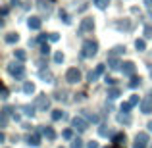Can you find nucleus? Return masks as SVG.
<instances>
[{
	"label": "nucleus",
	"instance_id": "obj_26",
	"mask_svg": "<svg viewBox=\"0 0 152 148\" xmlns=\"http://www.w3.org/2000/svg\"><path fill=\"white\" fill-rule=\"evenodd\" d=\"M135 48H137L139 52H142V50H145V48H146V42H145V41H142V39H139V41H137V42H135Z\"/></svg>",
	"mask_w": 152,
	"mask_h": 148
},
{
	"label": "nucleus",
	"instance_id": "obj_2",
	"mask_svg": "<svg viewBox=\"0 0 152 148\" xmlns=\"http://www.w3.org/2000/svg\"><path fill=\"white\" fill-rule=\"evenodd\" d=\"M8 73L15 79H21L23 75H25V67L21 66V62H12L10 66H8Z\"/></svg>",
	"mask_w": 152,
	"mask_h": 148
},
{
	"label": "nucleus",
	"instance_id": "obj_32",
	"mask_svg": "<svg viewBox=\"0 0 152 148\" xmlns=\"http://www.w3.org/2000/svg\"><path fill=\"white\" fill-rule=\"evenodd\" d=\"M118 29H125V31H129V29H131V23H129V21H123V23H118Z\"/></svg>",
	"mask_w": 152,
	"mask_h": 148
},
{
	"label": "nucleus",
	"instance_id": "obj_5",
	"mask_svg": "<svg viewBox=\"0 0 152 148\" xmlns=\"http://www.w3.org/2000/svg\"><path fill=\"white\" fill-rule=\"evenodd\" d=\"M35 106L39 108V110H42V112H46L50 108V98L46 96V94H39L37 100H35Z\"/></svg>",
	"mask_w": 152,
	"mask_h": 148
},
{
	"label": "nucleus",
	"instance_id": "obj_10",
	"mask_svg": "<svg viewBox=\"0 0 152 148\" xmlns=\"http://www.w3.org/2000/svg\"><path fill=\"white\" fill-rule=\"evenodd\" d=\"M141 112H142V114H150V112H152V96L145 98L141 102Z\"/></svg>",
	"mask_w": 152,
	"mask_h": 148
},
{
	"label": "nucleus",
	"instance_id": "obj_16",
	"mask_svg": "<svg viewBox=\"0 0 152 148\" xmlns=\"http://www.w3.org/2000/svg\"><path fill=\"white\" fill-rule=\"evenodd\" d=\"M39 77H41L45 83H50L52 81V73H50L48 69H41V71H39Z\"/></svg>",
	"mask_w": 152,
	"mask_h": 148
},
{
	"label": "nucleus",
	"instance_id": "obj_20",
	"mask_svg": "<svg viewBox=\"0 0 152 148\" xmlns=\"http://www.w3.org/2000/svg\"><path fill=\"white\" fill-rule=\"evenodd\" d=\"M35 108H37L35 104H33V106L25 104V106H21V110H23V114H25V115H33V114H35Z\"/></svg>",
	"mask_w": 152,
	"mask_h": 148
},
{
	"label": "nucleus",
	"instance_id": "obj_35",
	"mask_svg": "<svg viewBox=\"0 0 152 148\" xmlns=\"http://www.w3.org/2000/svg\"><path fill=\"white\" fill-rule=\"evenodd\" d=\"M108 125H100V129H98V133H100V137H106L108 133H110V129H106Z\"/></svg>",
	"mask_w": 152,
	"mask_h": 148
},
{
	"label": "nucleus",
	"instance_id": "obj_17",
	"mask_svg": "<svg viewBox=\"0 0 152 148\" xmlns=\"http://www.w3.org/2000/svg\"><path fill=\"white\" fill-rule=\"evenodd\" d=\"M119 94H121V90H119L118 87H112V89H108V98H110V100H115Z\"/></svg>",
	"mask_w": 152,
	"mask_h": 148
},
{
	"label": "nucleus",
	"instance_id": "obj_45",
	"mask_svg": "<svg viewBox=\"0 0 152 148\" xmlns=\"http://www.w3.org/2000/svg\"><path fill=\"white\" fill-rule=\"evenodd\" d=\"M145 6L146 8H152V0H145Z\"/></svg>",
	"mask_w": 152,
	"mask_h": 148
},
{
	"label": "nucleus",
	"instance_id": "obj_9",
	"mask_svg": "<svg viewBox=\"0 0 152 148\" xmlns=\"http://www.w3.org/2000/svg\"><path fill=\"white\" fill-rule=\"evenodd\" d=\"M104 69H106V66H104V63H100V66H96V69H94V71H91V73H89V81H91V83H93V81H96V79H98V77H100V75L104 73Z\"/></svg>",
	"mask_w": 152,
	"mask_h": 148
},
{
	"label": "nucleus",
	"instance_id": "obj_43",
	"mask_svg": "<svg viewBox=\"0 0 152 148\" xmlns=\"http://www.w3.org/2000/svg\"><path fill=\"white\" fill-rule=\"evenodd\" d=\"M8 94H10V93H8V89H6V87H4V89H2V98L6 100V98H8Z\"/></svg>",
	"mask_w": 152,
	"mask_h": 148
},
{
	"label": "nucleus",
	"instance_id": "obj_4",
	"mask_svg": "<svg viewBox=\"0 0 152 148\" xmlns=\"http://www.w3.org/2000/svg\"><path fill=\"white\" fill-rule=\"evenodd\" d=\"M66 81L67 83H79L81 81V71L77 69V67H69L66 73Z\"/></svg>",
	"mask_w": 152,
	"mask_h": 148
},
{
	"label": "nucleus",
	"instance_id": "obj_11",
	"mask_svg": "<svg viewBox=\"0 0 152 148\" xmlns=\"http://www.w3.org/2000/svg\"><path fill=\"white\" fill-rule=\"evenodd\" d=\"M37 6H39V10H41L42 14H46V15H48V14H50V10H52V4L48 2V0H39Z\"/></svg>",
	"mask_w": 152,
	"mask_h": 148
},
{
	"label": "nucleus",
	"instance_id": "obj_6",
	"mask_svg": "<svg viewBox=\"0 0 152 148\" xmlns=\"http://www.w3.org/2000/svg\"><path fill=\"white\" fill-rule=\"evenodd\" d=\"M146 142H148V135L146 133H139L137 137H135L133 148H146Z\"/></svg>",
	"mask_w": 152,
	"mask_h": 148
},
{
	"label": "nucleus",
	"instance_id": "obj_27",
	"mask_svg": "<svg viewBox=\"0 0 152 148\" xmlns=\"http://www.w3.org/2000/svg\"><path fill=\"white\" fill-rule=\"evenodd\" d=\"M94 4H96V8H100V10H104V8H108L110 0H94Z\"/></svg>",
	"mask_w": 152,
	"mask_h": 148
},
{
	"label": "nucleus",
	"instance_id": "obj_41",
	"mask_svg": "<svg viewBox=\"0 0 152 148\" xmlns=\"http://www.w3.org/2000/svg\"><path fill=\"white\" fill-rule=\"evenodd\" d=\"M58 39H60V35H56V33H50V39H48V41L56 42V41H58Z\"/></svg>",
	"mask_w": 152,
	"mask_h": 148
},
{
	"label": "nucleus",
	"instance_id": "obj_33",
	"mask_svg": "<svg viewBox=\"0 0 152 148\" xmlns=\"http://www.w3.org/2000/svg\"><path fill=\"white\" fill-rule=\"evenodd\" d=\"M54 62L56 63H62L64 62V54H62V52H56V54H54Z\"/></svg>",
	"mask_w": 152,
	"mask_h": 148
},
{
	"label": "nucleus",
	"instance_id": "obj_42",
	"mask_svg": "<svg viewBox=\"0 0 152 148\" xmlns=\"http://www.w3.org/2000/svg\"><path fill=\"white\" fill-rule=\"evenodd\" d=\"M46 39H50V35H41V37H39V42H45Z\"/></svg>",
	"mask_w": 152,
	"mask_h": 148
},
{
	"label": "nucleus",
	"instance_id": "obj_38",
	"mask_svg": "<svg viewBox=\"0 0 152 148\" xmlns=\"http://www.w3.org/2000/svg\"><path fill=\"white\" fill-rule=\"evenodd\" d=\"M8 125V115L2 114V117H0V127H6Z\"/></svg>",
	"mask_w": 152,
	"mask_h": 148
},
{
	"label": "nucleus",
	"instance_id": "obj_40",
	"mask_svg": "<svg viewBox=\"0 0 152 148\" xmlns=\"http://www.w3.org/2000/svg\"><path fill=\"white\" fill-rule=\"evenodd\" d=\"M104 81H106V85H110V87H114V85H115V79H112V77H106Z\"/></svg>",
	"mask_w": 152,
	"mask_h": 148
},
{
	"label": "nucleus",
	"instance_id": "obj_22",
	"mask_svg": "<svg viewBox=\"0 0 152 148\" xmlns=\"http://www.w3.org/2000/svg\"><path fill=\"white\" fill-rule=\"evenodd\" d=\"M118 121L123 123V125H129V123H131V117H129L127 114H119V115H118Z\"/></svg>",
	"mask_w": 152,
	"mask_h": 148
},
{
	"label": "nucleus",
	"instance_id": "obj_15",
	"mask_svg": "<svg viewBox=\"0 0 152 148\" xmlns=\"http://www.w3.org/2000/svg\"><path fill=\"white\" fill-rule=\"evenodd\" d=\"M27 144H29V146H39V144H41V139H39V133H33V135H29V139H27Z\"/></svg>",
	"mask_w": 152,
	"mask_h": 148
},
{
	"label": "nucleus",
	"instance_id": "obj_18",
	"mask_svg": "<svg viewBox=\"0 0 152 148\" xmlns=\"http://www.w3.org/2000/svg\"><path fill=\"white\" fill-rule=\"evenodd\" d=\"M121 52H125V48H123V46H114V48L108 52V58H115V56H119Z\"/></svg>",
	"mask_w": 152,
	"mask_h": 148
},
{
	"label": "nucleus",
	"instance_id": "obj_28",
	"mask_svg": "<svg viewBox=\"0 0 152 148\" xmlns=\"http://www.w3.org/2000/svg\"><path fill=\"white\" fill-rule=\"evenodd\" d=\"M139 85H141V79H139V77H131V81H129V87H131V89H137Z\"/></svg>",
	"mask_w": 152,
	"mask_h": 148
},
{
	"label": "nucleus",
	"instance_id": "obj_12",
	"mask_svg": "<svg viewBox=\"0 0 152 148\" xmlns=\"http://www.w3.org/2000/svg\"><path fill=\"white\" fill-rule=\"evenodd\" d=\"M27 25H29V29H41V25H42V21H41V17H29L27 19Z\"/></svg>",
	"mask_w": 152,
	"mask_h": 148
},
{
	"label": "nucleus",
	"instance_id": "obj_44",
	"mask_svg": "<svg viewBox=\"0 0 152 148\" xmlns=\"http://www.w3.org/2000/svg\"><path fill=\"white\" fill-rule=\"evenodd\" d=\"M87 148H98V142H89V144H87Z\"/></svg>",
	"mask_w": 152,
	"mask_h": 148
},
{
	"label": "nucleus",
	"instance_id": "obj_14",
	"mask_svg": "<svg viewBox=\"0 0 152 148\" xmlns=\"http://www.w3.org/2000/svg\"><path fill=\"white\" fill-rule=\"evenodd\" d=\"M41 133L45 135V137L48 139V141H54V139H56V131L52 129V127H42V129H41Z\"/></svg>",
	"mask_w": 152,
	"mask_h": 148
},
{
	"label": "nucleus",
	"instance_id": "obj_3",
	"mask_svg": "<svg viewBox=\"0 0 152 148\" xmlns=\"http://www.w3.org/2000/svg\"><path fill=\"white\" fill-rule=\"evenodd\" d=\"M71 125H73V129H77L79 133H83V131H87V127H89V121L83 119L81 115H75V117L71 119Z\"/></svg>",
	"mask_w": 152,
	"mask_h": 148
},
{
	"label": "nucleus",
	"instance_id": "obj_21",
	"mask_svg": "<svg viewBox=\"0 0 152 148\" xmlns=\"http://www.w3.org/2000/svg\"><path fill=\"white\" fill-rule=\"evenodd\" d=\"M23 93H25V94H33V93H35V85L27 81L25 85H23Z\"/></svg>",
	"mask_w": 152,
	"mask_h": 148
},
{
	"label": "nucleus",
	"instance_id": "obj_8",
	"mask_svg": "<svg viewBox=\"0 0 152 148\" xmlns=\"http://www.w3.org/2000/svg\"><path fill=\"white\" fill-rule=\"evenodd\" d=\"M121 71H123V75H127V77H133L135 75V63L133 62H123Z\"/></svg>",
	"mask_w": 152,
	"mask_h": 148
},
{
	"label": "nucleus",
	"instance_id": "obj_24",
	"mask_svg": "<svg viewBox=\"0 0 152 148\" xmlns=\"http://www.w3.org/2000/svg\"><path fill=\"white\" fill-rule=\"evenodd\" d=\"M15 58H18V62H23L27 58V52L25 50H15Z\"/></svg>",
	"mask_w": 152,
	"mask_h": 148
},
{
	"label": "nucleus",
	"instance_id": "obj_25",
	"mask_svg": "<svg viewBox=\"0 0 152 148\" xmlns=\"http://www.w3.org/2000/svg\"><path fill=\"white\" fill-rule=\"evenodd\" d=\"M62 117H64V112L62 110H54V112H52V119H54V121H60Z\"/></svg>",
	"mask_w": 152,
	"mask_h": 148
},
{
	"label": "nucleus",
	"instance_id": "obj_31",
	"mask_svg": "<svg viewBox=\"0 0 152 148\" xmlns=\"http://www.w3.org/2000/svg\"><path fill=\"white\" fill-rule=\"evenodd\" d=\"M71 148H83V141L81 139H73L71 141Z\"/></svg>",
	"mask_w": 152,
	"mask_h": 148
},
{
	"label": "nucleus",
	"instance_id": "obj_23",
	"mask_svg": "<svg viewBox=\"0 0 152 148\" xmlns=\"http://www.w3.org/2000/svg\"><path fill=\"white\" fill-rule=\"evenodd\" d=\"M114 142H115V146H121V142H125V135H123V133H118L114 137Z\"/></svg>",
	"mask_w": 152,
	"mask_h": 148
},
{
	"label": "nucleus",
	"instance_id": "obj_46",
	"mask_svg": "<svg viewBox=\"0 0 152 148\" xmlns=\"http://www.w3.org/2000/svg\"><path fill=\"white\" fill-rule=\"evenodd\" d=\"M10 4H12V6H18V4H19V0H12Z\"/></svg>",
	"mask_w": 152,
	"mask_h": 148
},
{
	"label": "nucleus",
	"instance_id": "obj_37",
	"mask_svg": "<svg viewBox=\"0 0 152 148\" xmlns=\"http://www.w3.org/2000/svg\"><path fill=\"white\" fill-rule=\"evenodd\" d=\"M145 37L146 39L152 37V25H145Z\"/></svg>",
	"mask_w": 152,
	"mask_h": 148
},
{
	"label": "nucleus",
	"instance_id": "obj_13",
	"mask_svg": "<svg viewBox=\"0 0 152 148\" xmlns=\"http://www.w3.org/2000/svg\"><path fill=\"white\" fill-rule=\"evenodd\" d=\"M121 66H123V63L119 62L118 58H108V67H110V69L118 71V69H121Z\"/></svg>",
	"mask_w": 152,
	"mask_h": 148
},
{
	"label": "nucleus",
	"instance_id": "obj_36",
	"mask_svg": "<svg viewBox=\"0 0 152 148\" xmlns=\"http://www.w3.org/2000/svg\"><path fill=\"white\" fill-rule=\"evenodd\" d=\"M131 108H133V106H131V104H129V102H125V104H121V112H123V114H129V110H131Z\"/></svg>",
	"mask_w": 152,
	"mask_h": 148
},
{
	"label": "nucleus",
	"instance_id": "obj_7",
	"mask_svg": "<svg viewBox=\"0 0 152 148\" xmlns=\"http://www.w3.org/2000/svg\"><path fill=\"white\" fill-rule=\"evenodd\" d=\"M93 29H94V21L91 17L81 19V27H79V31H81V33H87V31H93Z\"/></svg>",
	"mask_w": 152,
	"mask_h": 148
},
{
	"label": "nucleus",
	"instance_id": "obj_49",
	"mask_svg": "<svg viewBox=\"0 0 152 148\" xmlns=\"http://www.w3.org/2000/svg\"><path fill=\"white\" fill-rule=\"evenodd\" d=\"M114 148H121V146H114Z\"/></svg>",
	"mask_w": 152,
	"mask_h": 148
},
{
	"label": "nucleus",
	"instance_id": "obj_48",
	"mask_svg": "<svg viewBox=\"0 0 152 148\" xmlns=\"http://www.w3.org/2000/svg\"><path fill=\"white\" fill-rule=\"evenodd\" d=\"M150 75H152V67H150Z\"/></svg>",
	"mask_w": 152,
	"mask_h": 148
},
{
	"label": "nucleus",
	"instance_id": "obj_29",
	"mask_svg": "<svg viewBox=\"0 0 152 148\" xmlns=\"http://www.w3.org/2000/svg\"><path fill=\"white\" fill-rule=\"evenodd\" d=\"M60 19H62L64 23H71V19H69V14H67V12H60Z\"/></svg>",
	"mask_w": 152,
	"mask_h": 148
},
{
	"label": "nucleus",
	"instance_id": "obj_30",
	"mask_svg": "<svg viewBox=\"0 0 152 148\" xmlns=\"http://www.w3.org/2000/svg\"><path fill=\"white\" fill-rule=\"evenodd\" d=\"M62 137L67 139V141H71V139H73V129H66V131L62 133Z\"/></svg>",
	"mask_w": 152,
	"mask_h": 148
},
{
	"label": "nucleus",
	"instance_id": "obj_47",
	"mask_svg": "<svg viewBox=\"0 0 152 148\" xmlns=\"http://www.w3.org/2000/svg\"><path fill=\"white\" fill-rule=\"evenodd\" d=\"M148 129H150V131H152V121H150V123H148Z\"/></svg>",
	"mask_w": 152,
	"mask_h": 148
},
{
	"label": "nucleus",
	"instance_id": "obj_34",
	"mask_svg": "<svg viewBox=\"0 0 152 148\" xmlns=\"http://www.w3.org/2000/svg\"><path fill=\"white\" fill-rule=\"evenodd\" d=\"M83 115H85V117L89 119V121H93V123H94V121H98V117H96L94 114H87V112H83Z\"/></svg>",
	"mask_w": 152,
	"mask_h": 148
},
{
	"label": "nucleus",
	"instance_id": "obj_39",
	"mask_svg": "<svg viewBox=\"0 0 152 148\" xmlns=\"http://www.w3.org/2000/svg\"><path fill=\"white\" fill-rule=\"evenodd\" d=\"M129 104H131V106H137V104H139V96H137V94H133V96H131Z\"/></svg>",
	"mask_w": 152,
	"mask_h": 148
},
{
	"label": "nucleus",
	"instance_id": "obj_19",
	"mask_svg": "<svg viewBox=\"0 0 152 148\" xmlns=\"http://www.w3.org/2000/svg\"><path fill=\"white\" fill-rule=\"evenodd\" d=\"M18 39H19L18 33H8L6 37H4V41H6L8 44H14V42H18Z\"/></svg>",
	"mask_w": 152,
	"mask_h": 148
},
{
	"label": "nucleus",
	"instance_id": "obj_50",
	"mask_svg": "<svg viewBox=\"0 0 152 148\" xmlns=\"http://www.w3.org/2000/svg\"><path fill=\"white\" fill-rule=\"evenodd\" d=\"M150 94H152V90H150Z\"/></svg>",
	"mask_w": 152,
	"mask_h": 148
},
{
	"label": "nucleus",
	"instance_id": "obj_1",
	"mask_svg": "<svg viewBox=\"0 0 152 148\" xmlns=\"http://www.w3.org/2000/svg\"><path fill=\"white\" fill-rule=\"evenodd\" d=\"M96 52H98V44L94 41H85V42H83V48H81V56H83V58H93Z\"/></svg>",
	"mask_w": 152,
	"mask_h": 148
}]
</instances>
